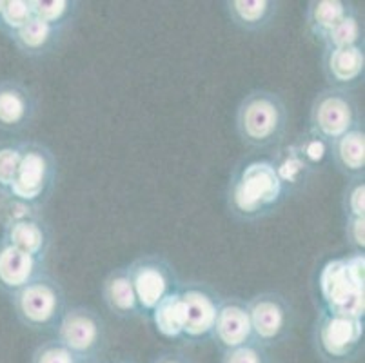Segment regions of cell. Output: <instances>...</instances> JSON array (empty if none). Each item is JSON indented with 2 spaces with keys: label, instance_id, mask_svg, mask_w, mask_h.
I'll return each instance as SVG.
<instances>
[{
  "label": "cell",
  "instance_id": "6da1fadb",
  "mask_svg": "<svg viewBox=\"0 0 365 363\" xmlns=\"http://www.w3.org/2000/svg\"><path fill=\"white\" fill-rule=\"evenodd\" d=\"M289 196L271 158H255L238 164L229 176L225 209L237 222L255 224L274 215Z\"/></svg>",
  "mask_w": 365,
  "mask_h": 363
},
{
  "label": "cell",
  "instance_id": "7a4b0ae2",
  "mask_svg": "<svg viewBox=\"0 0 365 363\" xmlns=\"http://www.w3.org/2000/svg\"><path fill=\"white\" fill-rule=\"evenodd\" d=\"M235 129L245 148L255 151L280 148L289 129V108L284 96L264 88L245 93L235 113Z\"/></svg>",
  "mask_w": 365,
  "mask_h": 363
},
{
  "label": "cell",
  "instance_id": "3957f363",
  "mask_svg": "<svg viewBox=\"0 0 365 363\" xmlns=\"http://www.w3.org/2000/svg\"><path fill=\"white\" fill-rule=\"evenodd\" d=\"M58 182V160L49 145L26 142L21 165L8 195L13 204L38 213L49 204Z\"/></svg>",
  "mask_w": 365,
  "mask_h": 363
},
{
  "label": "cell",
  "instance_id": "277c9868",
  "mask_svg": "<svg viewBox=\"0 0 365 363\" xmlns=\"http://www.w3.org/2000/svg\"><path fill=\"white\" fill-rule=\"evenodd\" d=\"M311 339L322 363H356L365 351L364 318L340 315L320 305Z\"/></svg>",
  "mask_w": 365,
  "mask_h": 363
},
{
  "label": "cell",
  "instance_id": "5b68a950",
  "mask_svg": "<svg viewBox=\"0 0 365 363\" xmlns=\"http://www.w3.org/2000/svg\"><path fill=\"white\" fill-rule=\"evenodd\" d=\"M13 307L29 331L55 332L69 305L61 282L46 271L13 295Z\"/></svg>",
  "mask_w": 365,
  "mask_h": 363
},
{
  "label": "cell",
  "instance_id": "8992f818",
  "mask_svg": "<svg viewBox=\"0 0 365 363\" xmlns=\"http://www.w3.org/2000/svg\"><path fill=\"white\" fill-rule=\"evenodd\" d=\"M144 322L160 302L180 289L182 280L164 255H142L125 265Z\"/></svg>",
  "mask_w": 365,
  "mask_h": 363
},
{
  "label": "cell",
  "instance_id": "52a82bcc",
  "mask_svg": "<svg viewBox=\"0 0 365 363\" xmlns=\"http://www.w3.org/2000/svg\"><path fill=\"white\" fill-rule=\"evenodd\" d=\"M55 338L76 359H101L108 351V327L97 309L71 305L66 309Z\"/></svg>",
  "mask_w": 365,
  "mask_h": 363
},
{
  "label": "cell",
  "instance_id": "ba28073f",
  "mask_svg": "<svg viewBox=\"0 0 365 363\" xmlns=\"http://www.w3.org/2000/svg\"><path fill=\"white\" fill-rule=\"evenodd\" d=\"M253 339L269 349L278 347L291 338L297 322L293 304L278 291H262L245 300Z\"/></svg>",
  "mask_w": 365,
  "mask_h": 363
},
{
  "label": "cell",
  "instance_id": "9c48e42d",
  "mask_svg": "<svg viewBox=\"0 0 365 363\" xmlns=\"http://www.w3.org/2000/svg\"><path fill=\"white\" fill-rule=\"evenodd\" d=\"M364 122L358 102L353 93L341 89L324 88L314 95L309 108L307 131L314 133L325 142H334Z\"/></svg>",
  "mask_w": 365,
  "mask_h": 363
},
{
  "label": "cell",
  "instance_id": "30bf717a",
  "mask_svg": "<svg viewBox=\"0 0 365 363\" xmlns=\"http://www.w3.org/2000/svg\"><path fill=\"white\" fill-rule=\"evenodd\" d=\"M178 295L184 304V329H182L180 342H184L185 345L205 344L211 338L222 296L213 285L200 280L182 282Z\"/></svg>",
  "mask_w": 365,
  "mask_h": 363
},
{
  "label": "cell",
  "instance_id": "8fae6325",
  "mask_svg": "<svg viewBox=\"0 0 365 363\" xmlns=\"http://www.w3.org/2000/svg\"><path fill=\"white\" fill-rule=\"evenodd\" d=\"M6 242L48 265L53 249V229L44 216L22 208L6 225Z\"/></svg>",
  "mask_w": 365,
  "mask_h": 363
},
{
  "label": "cell",
  "instance_id": "7c38bea8",
  "mask_svg": "<svg viewBox=\"0 0 365 363\" xmlns=\"http://www.w3.org/2000/svg\"><path fill=\"white\" fill-rule=\"evenodd\" d=\"M209 342H213L220 352L255 342L245 300L238 296L220 300Z\"/></svg>",
  "mask_w": 365,
  "mask_h": 363
},
{
  "label": "cell",
  "instance_id": "4fadbf2b",
  "mask_svg": "<svg viewBox=\"0 0 365 363\" xmlns=\"http://www.w3.org/2000/svg\"><path fill=\"white\" fill-rule=\"evenodd\" d=\"M322 73L327 88L353 93L365 80V46L322 49Z\"/></svg>",
  "mask_w": 365,
  "mask_h": 363
},
{
  "label": "cell",
  "instance_id": "5bb4252c",
  "mask_svg": "<svg viewBox=\"0 0 365 363\" xmlns=\"http://www.w3.org/2000/svg\"><path fill=\"white\" fill-rule=\"evenodd\" d=\"M38 113V98L29 86L6 82L0 86V129L22 131Z\"/></svg>",
  "mask_w": 365,
  "mask_h": 363
},
{
  "label": "cell",
  "instance_id": "9a60e30c",
  "mask_svg": "<svg viewBox=\"0 0 365 363\" xmlns=\"http://www.w3.org/2000/svg\"><path fill=\"white\" fill-rule=\"evenodd\" d=\"M229 22L244 33H264L274 24L280 2L278 0H224Z\"/></svg>",
  "mask_w": 365,
  "mask_h": 363
},
{
  "label": "cell",
  "instance_id": "2e32d148",
  "mask_svg": "<svg viewBox=\"0 0 365 363\" xmlns=\"http://www.w3.org/2000/svg\"><path fill=\"white\" fill-rule=\"evenodd\" d=\"M48 271V265L19 251L8 242L0 244V287L15 295L36 276Z\"/></svg>",
  "mask_w": 365,
  "mask_h": 363
},
{
  "label": "cell",
  "instance_id": "e0dca14e",
  "mask_svg": "<svg viewBox=\"0 0 365 363\" xmlns=\"http://www.w3.org/2000/svg\"><path fill=\"white\" fill-rule=\"evenodd\" d=\"M102 302L115 318L118 319H142L137 295L129 280L128 269L117 267L106 275L101 287Z\"/></svg>",
  "mask_w": 365,
  "mask_h": 363
},
{
  "label": "cell",
  "instance_id": "ac0fdd59",
  "mask_svg": "<svg viewBox=\"0 0 365 363\" xmlns=\"http://www.w3.org/2000/svg\"><path fill=\"white\" fill-rule=\"evenodd\" d=\"M329 160L336 171L345 180L365 176V124L360 122L356 128L331 142Z\"/></svg>",
  "mask_w": 365,
  "mask_h": 363
},
{
  "label": "cell",
  "instance_id": "d6986e66",
  "mask_svg": "<svg viewBox=\"0 0 365 363\" xmlns=\"http://www.w3.org/2000/svg\"><path fill=\"white\" fill-rule=\"evenodd\" d=\"M68 31L46 24L33 16L28 24L11 36L16 49L28 58H46L58 51Z\"/></svg>",
  "mask_w": 365,
  "mask_h": 363
},
{
  "label": "cell",
  "instance_id": "ffe728a7",
  "mask_svg": "<svg viewBox=\"0 0 365 363\" xmlns=\"http://www.w3.org/2000/svg\"><path fill=\"white\" fill-rule=\"evenodd\" d=\"M356 6L349 0H309L305 6L304 24L311 39L322 46L334 26Z\"/></svg>",
  "mask_w": 365,
  "mask_h": 363
},
{
  "label": "cell",
  "instance_id": "44dd1931",
  "mask_svg": "<svg viewBox=\"0 0 365 363\" xmlns=\"http://www.w3.org/2000/svg\"><path fill=\"white\" fill-rule=\"evenodd\" d=\"M271 162L274 164L278 176H280V180L284 182V185L287 188V191L291 195H294L298 191H304L309 185L311 178L314 176V171L302 158L294 142L277 148L274 155L271 156Z\"/></svg>",
  "mask_w": 365,
  "mask_h": 363
},
{
  "label": "cell",
  "instance_id": "7402d4cb",
  "mask_svg": "<svg viewBox=\"0 0 365 363\" xmlns=\"http://www.w3.org/2000/svg\"><path fill=\"white\" fill-rule=\"evenodd\" d=\"M33 16L53 28L69 31L82 11L81 0H31Z\"/></svg>",
  "mask_w": 365,
  "mask_h": 363
},
{
  "label": "cell",
  "instance_id": "603a6c76",
  "mask_svg": "<svg viewBox=\"0 0 365 363\" xmlns=\"http://www.w3.org/2000/svg\"><path fill=\"white\" fill-rule=\"evenodd\" d=\"M149 322L157 327L162 336L180 342L182 329H184V304H182L178 291L173 292L157 305V309L149 316Z\"/></svg>",
  "mask_w": 365,
  "mask_h": 363
},
{
  "label": "cell",
  "instance_id": "cb8c5ba5",
  "mask_svg": "<svg viewBox=\"0 0 365 363\" xmlns=\"http://www.w3.org/2000/svg\"><path fill=\"white\" fill-rule=\"evenodd\" d=\"M365 46V26L360 15V9L354 8L349 15L334 26L333 31L322 42V49L325 48H358Z\"/></svg>",
  "mask_w": 365,
  "mask_h": 363
},
{
  "label": "cell",
  "instance_id": "d4e9b609",
  "mask_svg": "<svg viewBox=\"0 0 365 363\" xmlns=\"http://www.w3.org/2000/svg\"><path fill=\"white\" fill-rule=\"evenodd\" d=\"M294 145H297L298 153L302 155V158L311 165L314 173H318V169L324 168L325 162L329 160V142H325L324 138L317 136L314 133L305 131L298 136L297 140H293Z\"/></svg>",
  "mask_w": 365,
  "mask_h": 363
},
{
  "label": "cell",
  "instance_id": "484cf974",
  "mask_svg": "<svg viewBox=\"0 0 365 363\" xmlns=\"http://www.w3.org/2000/svg\"><path fill=\"white\" fill-rule=\"evenodd\" d=\"M344 218H365V176L345 182L341 193Z\"/></svg>",
  "mask_w": 365,
  "mask_h": 363
},
{
  "label": "cell",
  "instance_id": "4316f807",
  "mask_svg": "<svg viewBox=\"0 0 365 363\" xmlns=\"http://www.w3.org/2000/svg\"><path fill=\"white\" fill-rule=\"evenodd\" d=\"M24 144H2L0 145V191L8 193L15 180L19 165H21L22 153H24Z\"/></svg>",
  "mask_w": 365,
  "mask_h": 363
},
{
  "label": "cell",
  "instance_id": "83f0119b",
  "mask_svg": "<svg viewBox=\"0 0 365 363\" xmlns=\"http://www.w3.org/2000/svg\"><path fill=\"white\" fill-rule=\"evenodd\" d=\"M33 19L31 0H8L4 2V9L0 15V24L4 26L9 35H15L19 29L24 28Z\"/></svg>",
  "mask_w": 365,
  "mask_h": 363
},
{
  "label": "cell",
  "instance_id": "f1b7e54d",
  "mask_svg": "<svg viewBox=\"0 0 365 363\" xmlns=\"http://www.w3.org/2000/svg\"><path fill=\"white\" fill-rule=\"evenodd\" d=\"M220 363H273L269 358V351L257 342L240 345V347L224 351L220 356Z\"/></svg>",
  "mask_w": 365,
  "mask_h": 363
},
{
  "label": "cell",
  "instance_id": "f546056e",
  "mask_svg": "<svg viewBox=\"0 0 365 363\" xmlns=\"http://www.w3.org/2000/svg\"><path fill=\"white\" fill-rule=\"evenodd\" d=\"M78 359L64 347L56 338L36 345L31 354V363H76Z\"/></svg>",
  "mask_w": 365,
  "mask_h": 363
},
{
  "label": "cell",
  "instance_id": "4dcf8cb0",
  "mask_svg": "<svg viewBox=\"0 0 365 363\" xmlns=\"http://www.w3.org/2000/svg\"><path fill=\"white\" fill-rule=\"evenodd\" d=\"M345 242L356 255L365 252V218H344Z\"/></svg>",
  "mask_w": 365,
  "mask_h": 363
},
{
  "label": "cell",
  "instance_id": "1f68e13d",
  "mask_svg": "<svg viewBox=\"0 0 365 363\" xmlns=\"http://www.w3.org/2000/svg\"><path fill=\"white\" fill-rule=\"evenodd\" d=\"M149 363H197L195 358L184 349H165L158 352Z\"/></svg>",
  "mask_w": 365,
  "mask_h": 363
},
{
  "label": "cell",
  "instance_id": "d6a6232c",
  "mask_svg": "<svg viewBox=\"0 0 365 363\" xmlns=\"http://www.w3.org/2000/svg\"><path fill=\"white\" fill-rule=\"evenodd\" d=\"M76 363H102L101 359H78Z\"/></svg>",
  "mask_w": 365,
  "mask_h": 363
},
{
  "label": "cell",
  "instance_id": "836d02e7",
  "mask_svg": "<svg viewBox=\"0 0 365 363\" xmlns=\"http://www.w3.org/2000/svg\"><path fill=\"white\" fill-rule=\"evenodd\" d=\"M113 363H137V362H135V359L124 358V359H118V362H113Z\"/></svg>",
  "mask_w": 365,
  "mask_h": 363
},
{
  "label": "cell",
  "instance_id": "e575fe53",
  "mask_svg": "<svg viewBox=\"0 0 365 363\" xmlns=\"http://www.w3.org/2000/svg\"><path fill=\"white\" fill-rule=\"evenodd\" d=\"M2 9H4V0H0V15H2Z\"/></svg>",
  "mask_w": 365,
  "mask_h": 363
}]
</instances>
